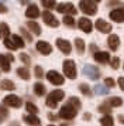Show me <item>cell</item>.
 <instances>
[{
  "instance_id": "obj_24",
  "label": "cell",
  "mask_w": 124,
  "mask_h": 126,
  "mask_svg": "<svg viewBox=\"0 0 124 126\" xmlns=\"http://www.w3.org/2000/svg\"><path fill=\"white\" fill-rule=\"evenodd\" d=\"M17 75H18L21 79H25V81L30 79V71H28V68H25V67H21V68L17 69Z\"/></svg>"
},
{
  "instance_id": "obj_42",
  "label": "cell",
  "mask_w": 124,
  "mask_h": 126,
  "mask_svg": "<svg viewBox=\"0 0 124 126\" xmlns=\"http://www.w3.org/2000/svg\"><path fill=\"white\" fill-rule=\"evenodd\" d=\"M21 33H23V35L25 37V40H27V41H31V40H33V38H31V35L28 34V33H27L24 29H21Z\"/></svg>"
},
{
  "instance_id": "obj_40",
  "label": "cell",
  "mask_w": 124,
  "mask_h": 126,
  "mask_svg": "<svg viewBox=\"0 0 124 126\" xmlns=\"http://www.w3.org/2000/svg\"><path fill=\"white\" fill-rule=\"evenodd\" d=\"M42 6L45 9H54V7H56V3L55 1H42Z\"/></svg>"
},
{
  "instance_id": "obj_32",
  "label": "cell",
  "mask_w": 124,
  "mask_h": 126,
  "mask_svg": "<svg viewBox=\"0 0 124 126\" xmlns=\"http://www.w3.org/2000/svg\"><path fill=\"white\" fill-rule=\"evenodd\" d=\"M7 116H9V110H7V108H6L3 103H0V120L7 119Z\"/></svg>"
},
{
  "instance_id": "obj_33",
  "label": "cell",
  "mask_w": 124,
  "mask_h": 126,
  "mask_svg": "<svg viewBox=\"0 0 124 126\" xmlns=\"http://www.w3.org/2000/svg\"><path fill=\"white\" fill-rule=\"evenodd\" d=\"M20 60H21L23 64L25 65V68H27V67H30V64H31V58L28 57V54H25V52L20 54Z\"/></svg>"
},
{
  "instance_id": "obj_34",
  "label": "cell",
  "mask_w": 124,
  "mask_h": 126,
  "mask_svg": "<svg viewBox=\"0 0 124 126\" xmlns=\"http://www.w3.org/2000/svg\"><path fill=\"white\" fill-rule=\"evenodd\" d=\"M0 31L3 33V35H4L6 38H9V34H10V29H9V26H7L6 23H1V24H0ZM1 33H0V34H1Z\"/></svg>"
},
{
  "instance_id": "obj_23",
  "label": "cell",
  "mask_w": 124,
  "mask_h": 126,
  "mask_svg": "<svg viewBox=\"0 0 124 126\" xmlns=\"http://www.w3.org/2000/svg\"><path fill=\"white\" fill-rule=\"evenodd\" d=\"M106 102L110 108H114V106H121V105H123V99L120 96H113V98H110L109 101H106Z\"/></svg>"
},
{
  "instance_id": "obj_1",
  "label": "cell",
  "mask_w": 124,
  "mask_h": 126,
  "mask_svg": "<svg viewBox=\"0 0 124 126\" xmlns=\"http://www.w3.org/2000/svg\"><path fill=\"white\" fill-rule=\"evenodd\" d=\"M79 9L87 14V16H95L97 12V1H90V0H83L79 3Z\"/></svg>"
},
{
  "instance_id": "obj_35",
  "label": "cell",
  "mask_w": 124,
  "mask_h": 126,
  "mask_svg": "<svg viewBox=\"0 0 124 126\" xmlns=\"http://www.w3.org/2000/svg\"><path fill=\"white\" fill-rule=\"evenodd\" d=\"M110 106L107 105V102H104V103H101L100 106H99V112H101V113H106V115H109V112H110Z\"/></svg>"
},
{
  "instance_id": "obj_3",
  "label": "cell",
  "mask_w": 124,
  "mask_h": 126,
  "mask_svg": "<svg viewBox=\"0 0 124 126\" xmlns=\"http://www.w3.org/2000/svg\"><path fill=\"white\" fill-rule=\"evenodd\" d=\"M76 113H78V110H75V109L71 106V105H63L61 109H59V113H58V116L59 118H62V119H73L75 116H76Z\"/></svg>"
},
{
  "instance_id": "obj_11",
  "label": "cell",
  "mask_w": 124,
  "mask_h": 126,
  "mask_svg": "<svg viewBox=\"0 0 124 126\" xmlns=\"http://www.w3.org/2000/svg\"><path fill=\"white\" fill-rule=\"evenodd\" d=\"M78 26H79V29L82 30L83 33H87V34H89L90 31H92V29H93L92 21H90L89 18H86V17L79 18V20H78Z\"/></svg>"
},
{
  "instance_id": "obj_46",
  "label": "cell",
  "mask_w": 124,
  "mask_h": 126,
  "mask_svg": "<svg viewBox=\"0 0 124 126\" xmlns=\"http://www.w3.org/2000/svg\"><path fill=\"white\" fill-rule=\"evenodd\" d=\"M118 120H120V122L124 125V116H118Z\"/></svg>"
},
{
  "instance_id": "obj_15",
  "label": "cell",
  "mask_w": 124,
  "mask_h": 126,
  "mask_svg": "<svg viewBox=\"0 0 124 126\" xmlns=\"http://www.w3.org/2000/svg\"><path fill=\"white\" fill-rule=\"evenodd\" d=\"M110 18L113 21L117 23H123L124 21V9H114L110 12Z\"/></svg>"
},
{
  "instance_id": "obj_31",
  "label": "cell",
  "mask_w": 124,
  "mask_h": 126,
  "mask_svg": "<svg viewBox=\"0 0 124 126\" xmlns=\"http://www.w3.org/2000/svg\"><path fill=\"white\" fill-rule=\"evenodd\" d=\"M62 21H63V24L65 26H68V27H75V20H73L72 16H65V17L62 18Z\"/></svg>"
},
{
  "instance_id": "obj_7",
  "label": "cell",
  "mask_w": 124,
  "mask_h": 126,
  "mask_svg": "<svg viewBox=\"0 0 124 126\" xmlns=\"http://www.w3.org/2000/svg\"><path fill=\"white\" fill-rule=\"evenodd\" d=\"M42 20H44V23L47 24V26H50V27H58V26H59L58 18H56L51 12H48V10H45V12L42 13Z\"/></svg>"
},
{
  "instance_id": "obj_4",
  "label": "cell",
  "mask_w": 124,
  "mask_h": 126,
  "mask_svg": "<svg viewBox=\"0 0 124 126\" xmlns=\"http://www.w3.org/2000/svg\"><path fill=\"white\" fill-rule=\"evenodd\" d=\"M3 105L4 106H11V108H20L23 105V101L17 95H7L3 99Z\"/></svg>"
},
{
  "instance_id": "obj_43",
  "label": "cell",
  "mask_w": 124,
  "mask_h": 126,
  "mask_svg": "<svg viewBox=\"0 0 124 126\" xmlns=\"http://www.w3.org/2000/svg\"><path fill=\"white\" fill-rule=\"evenodd\" d=\"M118 86L124 91V77H120V78H118Z\"/></svg>"
},
{
  "instance_id": "obj_18",
  "label": "cell",
  "mask_w": 124,
  "mask_h": 126,
  "mask_svg": "<svg viewBox=\"0 0 124 126\" xmlns=\"http://www.w3.org/2000/svg\"><path fill=\"white\" fill-rule=\"evenodd\" d=\"M93 57H95V60L99 64H106V63L110 61V55H109V52H106V51H97V52L93 54Z\"/></svg>"
},
{
  "instance_id": "obj_13",
  "label": "cell",
  "mask_w": 124,
  "mask_h": 126,
  "mask_svg": "<svg viewBox=\"0 0 124 126\" xmlns=\"http://www.w3.org/2000/svg\"><path fill=\"white\" fill-rule=\"evenodd\" d=\"M95 27L100 33H110L112 31V24H109L107 21H104V20H101V18H99V20H96L95 23Z\"/></svg>"
},
{
  "instance_id": "obj_9",
  "label": "cell",
  "mask_w": 124,
  "mask_h": 126,
  "mask_svg": "<svg viewBox=\"0 0 124 126\" xmlns=\"http://www.w3.org/2000/svg\"><path fill=\"white\" fill-rule=\"evenodd\" d=\"M35 48H37V51H38V52L44 54V55H48V54L52 52V47H51V44H50V43H47V41H44V40L37 41Z\"/></svg>"
},
{
  "instance_id": "obj_50",
  "label": "cell",
  "mask_w": 124,
  "mask_h": 126,
  "mask_svg": "<svg viewBox=\"0 0 124 126\" xmlns=\"http://www.w3.org/2000/svg\"><path fill=\"white\" fill-rule=\"evenodd\" d=\"M0 35H1V34H0Z\"/></svg>"
},
{
  "instance_id": "obj_26",
  "label": "cell",
  "mask_w": 124,
  "mask_h": 126,
  "mask_svg": "<svg viewBox=\"0 0 124 126\" xmlns=\"http://www.w3.org/2000/svg\"><path fill=\"white\" fill-rule=\"evenodd\" d=\"M79 91L82 92L85 96H92V95H93V91L90 89V86L87 85V84H80V85H79Z\"/></svg>"
},
{
  "instance_id": "obj_6",
  "label": "cell",
  "mask_w": 124,
  "mask_h": 126,
  "mask_svg": "<svg viewBox=\"0 0 124 126\" xmlns=\"http://www.w3.org/2000/svg\"><path fill=\"white\" fill-rule=\"evenodd\" d=\"M47 78H48V81H50L51 84H54V85H63V82H65V78H63L58 71H48Z\"/></svg>"
},
{
  "instance_id": "obj_48",
  "label": "cell",
  "mask_w": 124,
  "mask_h": 126,
  "mask_svg": "<svg viewBox=\"0 0 124 126\" xmlns=\"http://www.w3.org/2000/svg\"><path fill=\"white\" fill-rule=\"evenodd\" d=\"M59 126H68L66 123H62V125H59Z\"/></svg>"
},
{
  "instance_id": "obj_37",
  "label": "cell",
  "mask_w": 124,
  "mask_h": 126,
  "mask_svg": "<svg viewBox=\"0 0 124 126\" xmlns=\"http://www.w3.org/2000/svg\"><path fill=\"white\" fill-rule=\"evenodd\" d=\"M104 85L107 88H113V86L116 85V81L113 79L112 77H107V78H104Z\"/></svg>"
},
{
  "instance_id": "obj_22",
  "label": "cell",
  "mask_w": 124,
  "mask_h": 126,
  "mask_svg": "<svg viewBox=\"0 0 124 126\" xmlns=\"http://www.w3.org/2000/svg\"><path fill=\"white\" fill-rule=\"evenodd\" d=\"M27 26H28V29L33 31L34 34H37L39 35L42 31H41V26H39L38 23H35V21H27Z\"/></svg>"
},
{
  "instance_id": "obj_45",
  "label": "cell",
  "mask_w": 124,
  "mask_h": 126,
  "mask_svg": "<svg viewBox=\"0 0 124 126\" xmlns=\"http://www.w3.org/2000/svg\"><path fill=\"white\" fill-rule=\"evenodd\" d=\"M83 118H85L86 120H89V119H90V113H85V116H83Z\"/></svg>"
},
{
  "instance_id": "obj_2",
  "label": "cell",
  "mask_w": 124,
  "mask_h": 126,
  "mask_svg": "<svg viewBox=\"0 0 124 126\" xmlns=\"http://www.w3.org/2000/svg\"><path fill=\"white\" fill-rule=\"evenodd\" d=\"M63 72H65V77L69 78V79L76 78L78 71H76V64H75L73 60H65L63 61Z\"/></svg>"
},
{
  "instance_id": "obj_41",
  "label": "cell",
  "mask_w": 124,
  "mask_h": 126,
  "mask_svg": "<svg viewBox=\"0 0 124 126\" xmlns=\"http://www.w3.org/2000/svg\"><path fill=\"white\" fill-rule=\"evenodd\" d=\"M45 105H47L48 108H51V109H55L58 103H55V102H52V101H48V99H47V101H45Z\"/></svg>"
},
{
  "instance_id": "obj_44",
  "label": "cell",
  "mask_w": 124,
  "mask_h": 126,
  "mask_svg": "<svg viewBox=\"0 0 124 126\" xmlns=\"http://www.w3.org/2000/svg\"><path fill=\"white\" fill-rule=\"evenodd\" d=\"M6 12H7V7H6L4 4L0 3V13H6Z\"/></svg>"
},
{
  "instance_id": "obj_39",
  "label": "cell",
  "mask_w": 124,
  "mask_h": 126,
  "mask_svg": "<svg viewBox=\"0 0 124 126\" xmlns=\"http://www.w3.org/2000/svg\"><path fill=\"white\" fill-rule=\"evenodd\" d=\"M34 74H35V77H37V78H42V75H44V72H42V68H41L39 65H37V67L34 68Z\"/></svg>"
},
{
  "instance_id": "obj_5",
  "label": "cell",
  "mask_w": 124,
  "mask_h": 126,
  "mask_svg": "<svg viewBox=\"0 0 124 126\" xmlns=\"http://www.w3.org/2000/svg\"><path fill=\"white\" fill-rule=\"evenodd\" d=\"M11 61H14V57L11 54H0V69L4 72H9Z\"/></svg>"
},
{
  "instance_id": "obj_36",
  "label": "cell",
  "mask_w": 124,
  "mask_h": 126,
  "mask_svg": "<svg viewBox=\"0 0 124 126\" xmlns=\"http://www.w3.org/2000/svg\"><path fill=\"white\" fill-rule=\"evenodd\" d=\"M110 65H112L113 69H117L118 65H120V58L118 57H113L112 60H110Z\"/></svg>"
},
{
  "instance_id": "obj_10",
  "label": "cell",
  "mask_w": 124,
  "mask_h": 126,
  "mask_svg": "<svg viewBox=\"0 0 124 126\" xmlns=\"http://www.w3.org/2000/svg\"><path fill=\"white\" fill-rule=\"evenodd\" d=\"M56 47L61 50L63 54H71L72 51V46H71V43L68 40H63V38H56Z\"/></svg>"
},
{
  "instance_id": "obj_47",
  "label": "cell",
  "mask_w": 124,
  "mask_h": 126,
  "mask_svg": "<svg viewBox=\"0 0 124 126\" xmlns=\"http://www.w3.org/2000/svg\"><path fill=\"white\" fill-rule=\"evenodd\" d=\"M13 123H14V125H10V126H17V122H13Z\"/></svg>"
},
{
  "instance_id": "obj_19",
  "label": "cell",
  "mask_w": 124,
  "mask_h": 126,
  "mask_svg": "<svg viewBox=\"0 0 124 126\" xmlns=\"http://www.w3.org/2000/svg\"><path fill=\"white\" fill-rule=\"evenodd\" d=\"M23 120L25 122V123H28L30 126H38L39 125V118L37 116V115H23Z\"/></svg>"
},
{
  "instance_id": "obj_29",
  "label": "cell",
  "mask_w": 124,
  "mask_h": 126,
  "mask_svg": "<svg viewBox=\"0 0 124 126\" xmlns=\"http://www.w3.org/2000/svg\"><path fill=\"white\" fill-rule=\"evenodd\" d=\"M75 46H76L78 54H83L85 52V41L82 40V38H76V40H75Z\"/></svg>"
},
{
  "instance_id": "obj_12",
  "label": "cell",
  "mask_w": 124,
  "mask_h": 126,
  "mask_svg": "<svg viewBox=\"0 0 124 126\" xmlns=\"http://www.w3.org/2000/svg\"><path fill=\"white\" fill-rule=\"evenodd\" d=\"M83 74L87 75L89 78H92V79H97V78H100V71L97 68H95V67H92V65H86L83 69Z\"/></svg>"
},
{
  "instance_id": "obj_14",
  "label": "cell",
  "mask_w": 124,
  "mask_h": 126,
  "mask_svg": "<svg viewBox=\"0 0 124 126\" xmlns=\"http://www.w3.org/2000/svg\"><path fill=\"white\" fill-rule=\"evenodd\" d=\"M63 96H65V92L62 91V89H55V91H52L48 94V101H52V102L58 103V101H62L63 99Z\"/></svg>"
},
{
  "instance_id": "obj_20",
  "label": "cell",
  "mask_w": 124,
  "mask_h": 126,
  "mask_svg": "<svg viewBox=\"0 0 124 126\" xmlns=\"http://www.w3.org/2000/svg\"><path fill=\"white\" fill-rule=\"evenodd\" d=\"M0 88L3 89V91H13L14 88H16V85H14V82L10 79H3L0 81Z\"/></svg>"
},
{
  "instance_id": "obj_28",
  "label": "cell",
  "mask_w": 124,
  "mask_h": 126,
  "mask_svg": "<svg viewBox=\"0 0 124 126\" xmlns=\"http://www.w3.org/2000/svg\"><path fill=\"white\" fill-rule=\"evenodd\" d=\"M101 126H114V119H113V116L110 115H104L100 120Z\"/></svg>"
},
{
  "instance_id": "obj_16",
  "label": "cell",
  "mask_w": 124,
  "mask_h": 126,
  "mask_svg": "<svg viewBox=\"0 0 124 126\" xmlns=\"http://www.w3.org/2000/svg\"><path fill=\"white\" fill-rule=\"evenodd\" d=\"M107 44H109V47H110L112 51H117L118 47H120V37L116 35V34L109 35V38H107Z\"/></svg>"
},
{
  "instance_id": "obj_27",
  "label": "cell",
  "mask_w": 124,
  "mask_h": 126,
  "mask_svg": "<svg viewBox=\"0 0 124 126\" xmlns=\"http://www.w3.org/2000/svg\"><path fill=\"white\" fill-rule=\"evenodd\" d=\"M68 105H71L75 110H79V109L82 108V103H80V101H79V98H76V96L69 98V103H68Z\"/></svg>"
},
{
  "instance_id": "obj_8",
  "label": "cell",
  "mask_w": 124,
  "mask_h": 126,
  "mask_svg": "<svg viewBox=\"0 0 124 126\" xmlns=\"http://www.w3.org/2000/svg\"><path fill=\"white\" fill-rule=\"evenodd\" d=\"M56 7H58L59 13H68V16H71V14L73 16V14L78 13V10L75 9L72 3H61V4H56Z\"/></svg>"
},
{
  "instance_id": "obj_30",
  "label": "cell",
  "mask_w": 124,
  "mask_h": 126,
  "mask_svg": "<svg viewBox=\"0 0 124 126\" xmlns=\"http://www.w3.org/2000/svg\"><path fill=\"white\" fill-rule=\"evenodd\" d=\"M25 109H27V112H30V115H35L37 112H38L37 105H34V103H31V102L25 103Z\"/></svg>"
},
{
  "instance_id": "obj_17",
  "label": "cell",
  "mask_w": 124,
  "mask_h": 126,
  "mask_svg": "<svg viewBox=\"0 0 124 126\" xmlns=\"http://www.w3.org/2000/svg\"><path fill=\"white\" fill-rule=\"evenodd\" d=\"M39 16V9L38 6H35V4H30L27 7V10H25V17L27 18H38Z\"/></svg>"
},
{
  "instance_id": "obj_49",
  "label": "cell",
  "mask_w": 124,
  "mask_h": 126,
  "mask_svg": "<svg viewBox=\"0 0 124 126\" xmlns=\"http://www.w3.org/2000/svg\"><path fill=\"white\" fill-rule=\"evenodd\" d=\"M48 126H54V125H48Z\"/></svg>"
},
{
  "instance_id": "obj_25",
  "label": "cell",
  "mask_w": 124,
  "mask_h": 126,
  "mask_svg": "<svg viewBox=\"0 0 124 126\" xmlns=\"http://www.w3.org/2000/svg\"><path fill=\"white\" fill-rule=\"evenodd\" d=\"M11 41H13V44L16 46V48H24V41H23V38L20 37V35H11Z\"/></svg>"
},
{
  "instance_id": "obj_38",
  "label": "cell",
  "mask_w": 124,
  "mask_h": 126,
  "mask_svg": "<svg viewBox=\"0 0 124 126\" xmlns=\"http://www.w3.org/2000/svg\"><path fill=\"white\" fill-rule=\"evenodd\" d=\"M4 46H6V48H9V50H17L16 46L13 44V41H11L10 38H4Z\"/></svg>"
},
{
  "instance_id": "obj_21",
  "label": "cell",
  "mask_w": 124,
  "mask_h": 126,
  "mask_svg": "<svg viewBox=\"0 0 124 126\" xmlns=\"http://www.w3.org/2000/svg\"><path fill=\"white\" fill-rule=\"evenodd\" d=\"M33 88H34V94H35L37 96H42L45 94V85L41 84V82H35Z\"/></svg>"
}]
</instances>
